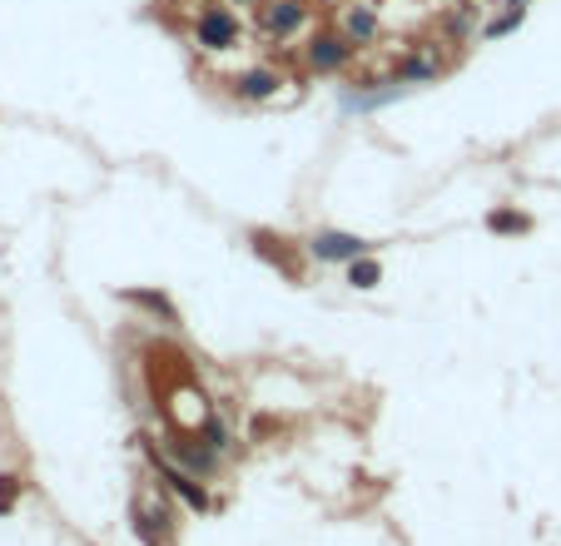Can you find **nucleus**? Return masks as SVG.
<instances>
[{
  "mask_svg": "<svg viewBox=\"0 0 561 546\" xmlns=\"http://www.w3.org/2000/svg\"><path fill=\"white\" fill-rule=\"evenodd\" d=\"M353 55H358V45H353L343 30H313L308 45H303V65H308L313 75H338V70L353 65Z\"/></svg>",
  "mask_w": 561,
  "mask_h": 546,
  "instance_id": "nucleus-1",
  "label": "nucleus"
},
{
  "mask_svg": "<svg viewBox=\"0 0 561 546\" xmlns=\"http://www.w3.org/2000/svg\"><path fill=\"white\" fill-rule=\"evenodd\" d=\"M249 249H254L269 269H279L288 283L303 278V254H308V249H298L293 239H283V234H274V229H249Z\"/></svg>",
  "mask_w": 561,
  "mask_h": 546,
  "instance_id": "nucleus-2",
  "label": "nucleus"
},
{
  "mask_svg": "<svg viewBox=\"0 0 561 546\" xmlns=\"http://www.w3.org/2000/svg\"><path fill=\"white\" fill-rule=\"evenodd\" d=\"M239 15L229 10V5H204L199 15H194V40L204 45V50H234L239 45Z\"/></svg>",
  "mask_w": 561,
  "mask_h": 546,
  "instance_id": "nucleus-3",
  "label": "nucleus"
},
{
  "mask_svg": "<svg viewBox=\"0 0 561 546\" xmlns=\"http://www.w3.org/2000/svg\"><path fill=\"white\" fill-rule=\"evenodd\" d=\"M303 249H308V259H318V264H353V259H363L373 244L358 239V234H343V229H318Z\"/></svg>",
  "mask_w": 561,
  "mask_h": 546,
  "instance_id": "nucleus-4",
  "label": "nucleus"
},
{
  "mask_svg": "<svg viewBox=\"0 0 561 546\" xmlns=\"http://www.w3.org/2000/svg\"><path fill=\"white\" fill-rule=\"evenodd\" d=\"M259 25H264V35L288 40V35H298L308 25V5L303 0H264L259 5Z\"/></svg>",
  "mask_w": 561,
  "mask_h": 546,
  "instance_id": "nucleus-5",
  "label": "nucleus"
},
{
  "mask_svg": "<svg viewBox=\"0 0 561 546\" xmlns=\"http://www.w3.org/2000/svg\"><path fill=\"white\" fill-rule=\"evenodd\" d=\"M229 85H234V95H239V100H249V105H264V100H274V95H279L283 75H279V70H269V65H254V70L234 75Z\"/></svg>",
  "mask_w": 561,
  "mask_h": 546,
  "instance_id": "nucleus-6",
  "label": "nucleus"
},
{
  "mask_svg": "<svg viewBox=\"0 0 561 546\" xmlns=\"http://www.w3.org/2000/svg\"><path fill=\"white\" fill-rule=\"evenodd\" d=\"M174 457H179V467L184 472H194V477H209L214 467H219V447L199 432V437H184V442H174Z\"/></svg>",
  "mask_w": 561,
  "mask_h": 546,
  "instance_id": "nucleus-7",
  "label": "nucleus"
},
{
  "mask_svg": "<svg viewBox=\"0 0 561 546\" xmlns=\"http://www.w3.org/2000/svg\"><path fill=\"white\" fill-rule=\"evenodd\" d=\"M338 25H343V35H348L353 45H373V40H378V30H383V20H378V10H373V5H343Z\"/></svg>",
  "mask_w": 561,
  "mask_h": 546,
  "instance_id": "nucleus-8",
  "label": "nucleus"
},
{
  "mask_svg": "<svg viewBox=\"0 0 561 546\" xmlns=\"http://www.w3.org/2000/svg\"><path fill=\"white\" fill-rule=\"evenodd\" d=\"M135 532L144 546H169V512L164 507H135Z\"/></svg>",
  "mask_w": 561,
  "mask_h": 546,
  "instance_id": "nucleus-9",
  "label": "nucleus"
},
{
  "mask_svg": "<svg viewBox=\"0 0 561 546\" xmlns=\"http://www.w3.org/2000/svg\"><path fill=\"white\" fill-rule=\"evenodd\" d=\"M125 303H135V308H144V313L164 318V328H174V323H179V308H174L159 288H125Z\"/></svg>",
  "mask_w": 561,
  "mask_h": 546,
  "instance_id": "nucleus-10",
  "label": "nucleus"
},
{
  "mask_svg": "<svg viewBox=\"0 0 561 546\" xmlns=\"http://www.w3.org/2000/svg\"><path fill=\"white\" fill-rule=\"evenodd\" d=\"M437 75H442V60H432V55H408V60H398V70H393L398 85H422V80H437Z\"/></svg>",
  "mask_w": 561,
  "mask_h": 546,
  "instance_id": "nucleus-11",
  "label": "nucleus"
},
{
  "mask_svg": "<svg viewBox=\"0 0 561 546\" xmlns=\"http://www.w3.org/2000/svg\"><path fill=\"white\" fill-rule=\"evenodd\" d=\"M527 5H532V0H507V10H502L497 20H487V25H482V40H502V35H512V30L522 25Z\"/></svg>",
  "mask_w": 561,
  "mask_h": 546,
  "instance_id": "nucleus-12",
  "label": "nucleus"
},
{
  "mask_svg": "<svg viewBox=\"0 0 561 546\" xmlns=\"http://www.w3.org/2000/svg\"><path fill=\"white\" fill-rule=\"evenodd\" d=\"M487 229H492V234H527L532 219H527L522 209H512V204H497V209L487 214Z\"/></svg>",
  "mask_w": 561,
  "mask_h": 546,
  "instance_id": "nucleus-13",
  "label": "nucleus"
},
{
  "mask_svg": "<svg viewBox=\"0 0 561 546\" xmlns=\"http://www.w3.org/2000/svg\"><path fill=\"white\" fill-rule=\"evenodd\" d=\"M348 283H353V288H378V283H383V264L368 259V254L353 259V264H348Z\"/></svg>",
  "mask_w": 561,
  "mask_h": 546,
  "instance_id": "nucleus-14",
  "label": "nucleus"
},
{
  "mask_svg": "<svg viewBox=\"0 0 561 546\" xmlns=\"http://www.w3.org/2000/svg\"><path fill=\"white\" fill-rule=\"evenodd\" d=\"M204 437H209L219 452H229V447H234V437H229V427H224L219 417H209V422H204Z\"/></svg>",
  "mask_w": 561,
  "mask_h": 546,
  "instance_id": "nucleus-15",
  "label": "nucleus"
},
{
  "mask_svg": "<svg viewBox=\"0 0 561 546\" xmlns=\"http://www.w3.org/2000/svg\"><path fill=\"white\" fill-rule=\"evenodd\" d=\"M15 497H20V477L0 472V512H10V507H15Z\"/></svg>",
  "mask_w": 561,
  "mask_h": 546,
  "instance_id": "nucleus-16",
  "label": "nucleus"
}]
</instances>
